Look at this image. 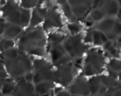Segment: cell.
<instances>
[{
	"label": "cell",
	"instance_id": "9a60e30c",
	"mask_svg": "<svg viewBox=\"0 0 121 96\" xmlns=\"http://www.w3.org/2000/svg\"><path fill=\"white\" fill-rule=\"evenodd\" d=\"M67 54L62 44L51 45L50 56L53 65Z\"/></svg>",
	"mask_w": 121,
	"mask_h": 96
},
{
	"label": "cell",
	"instance_id": "d6986e66",
	"mask_svg": "<svg viewBox=\"0 0 121 96\" xmlns=\"http://www.w3.org/2000/svg\"><path fill=\"white\" fill-rule=\"evenodd\" d=\"M106 68L109 74L119 77L121 73V59H112L108 63Z\"/></svg>",
	"mask_w": 121,
	"mask_h": 96
},
{
	"label": "cell",
	"instance_id": "83f0119b",
	"mask_svg": "<svg viewBox=\"0 0 121 96\" xmlns=\"http://www.w3.org/2000/svg\"><path fill=\"white\" fill-rule=\"evenodd\" d=\"M39 0H21V7L27 9L35 8L39 3Z\"/></svg>",
	"mask_w": 121,
	"mask_h": 96
},
{
	"label": "cell",
	"instance_id": "8d00e7d4",
	"mask_svg": "<svg viewBox=\"0 0 121 96\" xmlns=\"http://www.w3.org/2000/svg\"><path fill=\"white\" fill-rule=\"evenodd\" d=\"M112 96H121V90H118Z\"/></svg>",
	"mask_w": 121,
	"mask_h": 96
},
{
	"label": "cell",
	"instance_id": "ab89813d",
	"mask_svg": "<svg viewBox=\"0 0 121 96\" xmlns=\"http://www.w3.org/2000/svg\"><path fill=\"white\" fill-rule=\"evenodd\" d=\"M119 80L121 82V73L119 75Z\"/></svg>",
	"mask_w": 121,
	"mask_h": 96
},
{
	"label": "cell",
	"instance_id": "74e56055",
	"mask_svg": "<svg viewBox=\"0 0 121 96\" xmlns=\"http://www.w3.org/2000/svg\"><path fill=\"white\" fill-rule=\"evenodd\" d=\"M116 18L118 20V21H119V22H120L121 23V9H120V11H119V13H118L117 16L116 17Z\"/></svg>",
	"mask_w": 121,
	"mask_h": 96
},
{
	"label": "cell",
	"instance_id": "60d3db41",
	"mask_svg": "<svg viewBox=\"0 0 121 96\" xmlns=\"http://www.w3.org/2000/svg\"><path fill=\"white\" fill-rule=\"evenodd\" d=\"M118 2H119V5H120V7H121V0H118Z\"/></svg>",
	"mask_w": 121,
	"mask_h": 96
},
{
	"label": "cell",
	"instance_id": "ba28073f",
	"mask_svg": "<svg viewBox=\"0 0 121 96\" xmlns=\"http://www.w3.org/2000/svg\"><path fill=\"white\" fill-rule=\"evenodd\" d=\"M24 8L20 7L14 0H9L1 7L2 17L8 23L22 27V18Z\"/></svg>",
	"mask_w": 121,
	"mask_h": 96
},
{
	"label": "cell",
	"instance_id": "4dcf8cb0",
	"mask_svg": "<svg viewBox=\"0 0 121 96\" xmlns=\"http://www.w3.org/2000/svg\"><path fill=\"white\" fill-rule=\"evenodd\" d=\"M115 46V45L113 40H108L107 41H106V42L103 45L104 49L108 52L109 50H111Z\"/></svg>",
	"mask_w": 121,
	"mask_h": 96
},
{
	"label": "cell",
	"instance_id": "e0dca14e",
	"mask_svg": "<svg viewBox=\"0 0 121 96\" xmlns=\"http://www.w3.org/2000/svg\"><path fill=\"white\" fill-rule=\"evenodd\" d=\"M22 32V27L18 25L8 23L7 27L2 36L4 38L13 39L18 36Z\"/></svg>",
	"mask_w": 121,
	"mask_h": 96
},
{
	"label": "cell",
	"instance_id": "4fadbf2b",
	"mask_svg": "<svg viewBox=\"0 0 121 96\" xmlns=\"http://www.w3.org/2000/svg\"><path fill=\"white\" fill-rule=\"evenodd\" d=\"M106 17L116 18L121 9L118 0H103L99 7Z\"/></svg>",
	"mask_w": 121,
	"mask_h": 96
},
{
	"label": "cell",
	"instance_id": "ffe728a7",
	"mask_svg": "<svg viewBox=\"0 0 121 96\" xmlns=\"http://www.w3.org/2000/svg\"><path fill=\"white\" fill-rule=\"evenodd\" d=\"M91 96H95L99 94V91L103 86L100 75L93 76L89 79Z\"/></svg>",
	"mask_w": 121,
	"mask_h": 96
},
{
	"label": "cell",
	"instance_id": "3957f363",
	"mask_svg": "<svg viewBox=\"0 0 121 96\" xmlns=\"http://www.w3.org/2000/svg\"><path fill=\"white\" fill-rule=\"evenodd\" d=\"M105 57L101 50L96 49L87 53L83 65V75L87 77L98 75L105 69Z\"/></svg>",
	"mask_w": 121,
	"mask_h": 96
},
{
	"label": "cell",
	"instance_id": "5bb4252c",
	"mask_svg": "<svg viewBox=\"0 0 121 96\" xmlns=\"http://www.w3.org/2000/svg\"><path fill=\"white\" fill-rule=\"evenodd\" d=\"M47 8H44L40 6H37L34 8L31 13L30 27V28L35 27L37 26L41 23L43 21H44L45 17L47 14Z\"/></svg>",
	"mask_w": 121,
	"mask_h": 96
},
{
	"label": "cell",
	"instance_id": "5b68a950",
	"mask_svg": "<svg viewBox=\"0 0 121 96\" xmlns=\"http://www.w3.org/2000/svg\"><path fill=\"white\" fill-rule=\"evenodd\" d=\"M93 28L104 33L110 40L113 41L121 36V23L116 18L105 17L95 23Z\"/></svg>",
	"mask_w": 121,
	"mask_h": 96
},
{
	"label": "cell",
	"instance_id": "603a6c76",
	"mask_svg": "<svg viewBox=\"0 0 121 96\" xmlns=\"http://www.w3.org/2000/svg\"><path fill=\"white\" fill-rule=\"evenodd\" d=\"M105 17H105V14L99 8L92 9L90 12L88 16L89 20L93 21L95 23L99 22L104 18H105Z\"/></svg>",
	"mask_w": 121,
	"mask_h": 96
},
{
	"label": "cell",
	"instance_id": "52a82bcc",
	"mask_svg": "<svg viewBox=\"0 0 121 96\" xmlns=\"http://www.w3.org/2000/svg\"><path fill=\"white\" fill-rule=\"evenodd\" d=\"M82 39V34H78L67 37L64 41L63 43L64 47L72 59L80 58L89 47L83 42Z\"/></svg>",
	"mask_w": 121,
	"mask_h": 96
},
{
	"label": "cell",
	"instance_id": "ac0fdd59",
	"mask_svg": "<svg viewBox=\"0 0 121 96\" xmlns=\"http://www.w3.org/2000/svg\"><path fill=\"white\" fill-rule=\"evenodd\" d=\"M57 2L61 6V8L63 13L64 15L67 18L70 23L75 22L77 18L72 12L71 7L67 0H56Z\"/></svg>",
	"mask_w": 121,
	"mask_h": 96
},
{
	"label": "cell",
	"instance_id": "f1b7e54d",
	"mask_svg": "<svg viewBox=\"0 0 121 96\" xmlns=\"http://www.w3.org/2000/svg\"><path fill=\"white\" fill-rule=\"evenodd\" d=\"M8 73L3 63L1 62V71H0V77H1V82L4 81L6 79L8 78Z\"/></svg>",
	"mask_w": 121,
	"mask_h": 96
},
{
	"label": "cell",
	"instance_id": "484cf974",
	"mask_svg": "<svg viewBox=\"0 0 121 96\" xmlns=\"http://www.w3.org/2000/svg\"><path fill=\"white\" fill-rule=\"evenodd\" d=\"M14 46V42L12 39L3 38L1 40V50L3 52L7 50L13 48Z\"/></svg>",
	"mask_w": 121,
	"mask_h": 96
},
{
	"label": "cell",
	"instance_id": "d6a6232c",
	"mask_svg": "<svg viewBox=\"0 0 121 96\" xmlns=\"http://www.w3.org/2000/svg\"><path fill=\"white\" fill-rule=\"evenodd\" d=\"M23 78L28 82L33 83V79H34V73H33V72H30L27 73L24 77Z\"/></svg>",
	"mask_w": 121,
	"mask_h": 96
},
{
	"label": "cell",
	"instance_id": "30bf717a",
	"mask_svg": "<svg viewBox=\"0 0 121 96\" xmlns=\"http://www.w3.org/2000/svg\"><path fill=\"white\" fill-rule=\"evenodd\" d=\"M67 91L73 95L80 96H91L89 80L83 74L78 76L67 87Z\"/></svg>",
	"mask_w": 121,
	"mask_h": 96
},
{
	"label": "cell",
	"instance_id": "1f68e13d",
	"mask_svg": "<svg viewBox=\"0 0 121 96\" xmlns=\"http://www.w3.org/2000/svg\"><path fill=\"white\" fill-rule=\"evenodd\" d=\"M7 24H8V22L4 18H3L2 17L1 18V21H0V31H1V36L2 35V34L4 32L7 26Z\"/></svg>",
	"mask_w": 121,
	"mask_h": 96
},
{
	"label": "cell",
	"instance_id": "44dd1931",
	"mask_svg": "<svg viewBox=\"0 0 121 96\" xmlns=\"http://www.w3.org/2000/svg\"><path fill=\"white\" fill-rule=\"evenodd\" d=\"M16 84L13 78H7L4 81L1 82V94L7 96H11L15 89Z\"/></svg>",
	"mask_w": 121,
	"mask_h": 96
},
{
	"label": "cell",
	"instance_id": "b9f144b4",
	"mask_svg": "<svg viewBox=\"0 0 121 96\" xmlns=\"http://www.w3.org/2000/svg\"><path fill=\"white\" fill-rule=\"evenodd\" d=\"M72 96H78V95H73V94H72Z\"/></svg>",
	"mask_w": 121,
	"mask_h": 96
},
{
	"label": "cell",
	"instance_id": "8fae6325",
	"mask_svg": "<svg viewBox=\"0 0 121 96\" xmlns=\"http://www.w3.org/2000/svg\"><path fill=\"white\" fill-rule=\"evenodd\" d=\"M68 2L73 14L79 20L86 18L92 9L91 0H68Z\"/></svg>",
	"mask_w": 121,
	"mask_h": 96
},
{
	"label": "cell",
	"instance_id": "f546056e",
	"mask_svg": "<svg viewBox=\"0 0 121 96\" xmlns=\"http://www.w3.org/2000/svg\"><path fill=\"white\" fill-rule=\"evenodd\" d=\"M93 30L89 29L87 31L85 37L83 39V41L85 43H93V33H92Z\"/></svg>",
	"mask_w": 121,
	"mask_h": 96
},
{
	"label": "cell",
	"instance_id": "9c48e42d",
	"mask_svg": "<svg viewBox=\"0 0 121 96\" xmlns=\"http://www.w3.org/2000/svg\"><path fill=\"white\" fill-rule=\"evenodd\" d=\"M63 27V21L61 14L53 6L50 2H48L47 11L44 20V30L47 31L52 28H61Z\"/></svg>",
	"mask_w": 121,
	"mask_h": 96
},
{
	"label": "cell",
	"instance_id": "7bdbcfd3",
	"mask_svg": "<svg viewBox=\"0 0 121 96\" xmlns=\"http://www.w3.org/2000/svg\"><path fill=\"white\" fill-rule=\"evenodd\" d=\"M1 96H5V95H4V94H1Z\"/></svg>",
	"mask_w": 121,
	"mask_h": 96
},
{
	"label": "cell",
	"instance_id": "6da1fadb",
	"mask_svg": "<svg viewBox=\"0 0 121 96\" xmlns=\"http://www.w3.org/2000/svg\"><path fill=\"white\" fill-rule=\"evenodd\" d=\"M1 62L4 64L9 75L14 79H22L33 69V64L30 58L20 49L12 48L2 52Z\"/></svg>",
	"mask_w": 121,
	"mask_h": 96
},
{
	"label": "cell",
	"instance_id": "d4e9b609",
	"mask_svg": "<svg viewBox=\"0 0 121 96\" xmlns=\"http://www.w3.org/2000/svg\"><path fill=\"white\" fill-rule=\"evenodd\" d=\"M67 28L72 35L79 34L82 29V26L77 22H72L67 24Z\"/></svg>",
	"mask_w": 121,
	"mask_h": 96
},
{
	"label": "cell",
	"instance_id": "f6af8a7d",
	"mask_svg": "<svg viewBox=\"0 0 121 96\" xmlns=\"http://www.w3.org/2000/svg\"><path fill=\"white\" fill-rule=\"evenodd\" d=\"M67 1H68V0H67Z\"/></svg>",
	"mask_w": 121,
	"mask_h": 96
},
{
	"label": "cell",
	"instance_id": "7402d4cb",
	"mask_svg": "<svg viewBox=\"0 0 121 96\" xmlns=\"http://www.w3.org/2000/svg\"><path fill=\"white\" fill-rule=\"evenodd\" d=\"M100 78L102 85L108 89L116 87L119 81V77L112 75L109 73L108 75H101Z\"/></svg>",
	"mask_w": 121,
	"mask_h": 96
},
{
	"label": "cell",
	"instance_id": "cb8c5ba5",
	"mask_svg": "<svg viewBox=\"0 0 121 96\" xmlns=\"http://www.w3.org/2000/svg\"><path fill=\"white\" fill-rule=\"evenodd\" d=\"M67 37L66 35L59 33H53L48 36V41L51 45H57V44L63 43Z\"/></svg>",
	"mask_w": 121,
	"mask_h": 96
},
{
	"label": "cell",
	"instance_id": "ee69618b",
	"mask_svg": "<svg viewBox=\"0 0 121 96\" xmlns=\"http://www.w3.org/2000/svg\"><path fill=\"white\" fill-rule=\"evenodd\" d=\"M91 1H92V0H91Z\"/></svg>",
	"mask_w": 121,
	"mask_h": 96
},
{
	"label": "cell",
	"instance_id": "4316f807",
	"mask_svg": "<svg viewBox=\"0 0 121 96\" xmlns=\"http://www.w3.org/2000/svg\"><path fill=\"white\" fill-rule=\"evenodd\" d=\"M93 43L96 46H101L104 44L102 37V33L97 30L93 29Z\"/></svg>",
	"mask_w": 121,
	"mask_h": 96
},
{
	"label": "cell",
	"instance_id": "836d02e7",
	"mask_svg": "<svg viewBox=\"0 0 121 96\" xmlns=\"http://www.w3.org/2000/svg\"><path fill=\"white\" fill-rule=\"evenodd\" d=\"M103 0H92V9L99 8Z\"/></svg>",
	"mask_w": 121,
	"mask_h": 96
},
{
	"label": "cell",
	"instance_id": "e575fe53",
	"mask_svg": "<svg viewBox=\"0 0 121 96\" xmlns=\"http://www.w3.org/2000/svg\"><path fill=\"white\" fill-rule=\"evenodd\" d=\"M56 96H72V94L68 91L61 90V91L57 93L56 94Z\"/></svg>",
	"mask_w": 121,
	"mask_h": 96
},
{
	"label": "cell",
	"instance_id": "8992f818",
	"mask_svg": "<svg viewBox=\"0 0 121 96\" xmlns=\"http://www.w3.org/2000/svg\"><path fill=\"white\" fill-rule=\"evenodd\" d=\"M78 71V66L72 62L65 64L54 71V82L62 87H68L77 77Z\"/></svg>",
	"mask_w": 121,
	"mask_h": 96
},
{
	"label": "cell",
	"instance_id": "7a4b0ae2",
	"mask_svg": "<svg viewBox=\"0 0 121 96\" xmlns=\"http://www.w3.org/2000/svg\"><path fill=\"white\" fill-rule=\"evenodd\" d=\"M47 37L43 28L40 27L30 28L20 37L18 47L25 53L42 56L45 54Z\"/></svg>",
	"mask_w": 121,
	"mask_h": 96
},
{
	"label": "cell",
	"instance_id": "f35d334b",
	"mask_svg": "<svg viewBox=\"0 0 121 96\" xmlns=\"http://www.w3.org/2000/svg\"><path fill=\"white\" fill-rule=\"evenodd\" d=\"M8 1H9V0H1V5H4L6 3V2H7Z\"/></svg>",
	"mask_w": 121,
	"mask_h": 96
},
{
	"label": "cell",
	"instance_id": "277c9868",
	"mask_svg": "<svg viewBox=\"0 0 121 96\" xmlns=\"http://www.w3.org/2000/svg\"><path fill=\"white\" fill-rule=\"evenodd\" d=\"M33 84L43 81L54 82V71L52 65L43 59H36L33 62Z\"/></svg>",
	"mask_w": 121,
	"mask_h": 96
},
{
	"label": "cell",
	"instance_id": "7c38bea8",
	"mask_svg": "<svg viewBox=\"0 0 121 96\" xmlns=\"http://www.w3.org/2000/svg\"><path fill=\"white\" fill-rule=\"evenodd\" d=\"M33 84L27 82L24 78L19 79L11 96H40L35 92Z\"/></svg>",
	"mask_w": 121,
	"mask_h": 96
},
{
	"label": "cell",
	"instance_id": "d590c367",
	"mask_svg": "<svg viewBox=\"0 0 121 96\" xmlns=\"http://www.w3.org/2000/svg\"><path fill=\"white\" fill-rule=\"evenodd\" d=\"M116 44L119 47H121V36H119L117 39H116Z\"/></svg>",
	"mask_w": 121,
	"mask_h": 96
},
{
	"label": "cell",
	"instance_id": "2e32d148",
	"mask_svg": "<svg viewBox=\"0 0 121 96\" xmlns=\"http://www.w3.org/2000/svg\"><path fill=\"white\" fill-rule=\"evenodd\" d=\"M34 85L35 92L40 96H47L55 87L53 81H43L34 84Z\"/></svg>",
	"mask_w": 121,
	"mask_h": 96
}]
</instances>
